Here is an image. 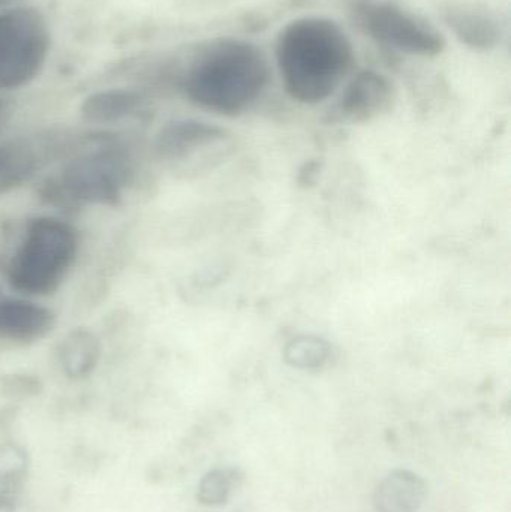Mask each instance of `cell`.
Returning a JSON list of instances; mask_svg holds the SVG:
<instances>
[{
	"label": "cell",
	"mask_w": 511,
	"mask_h": 512,
	"mask_svg": "<svg viewBox=\"0 0 511 512\" xmlns=\"http://www.w3.org/2000/svg\"><path fill=\"white\" fill-rule=\"evenodd\" d=\"M285 92L303 105L327 101L354 66L353 42L336 21L306 15L282 27L275 45Z\"/></svg>",
	"instance_id": "cell-1"
},
{
	"label": "cell",
	"mask_w": 511,
	"mask_h": 512,
	"mask_svg": "<svg viewBox=\"0 0 511 512\" xmlns=\"http://www.w3.org/2000/svg\"><path fill=\"white\" fill-rule=\"evenodd\" d=\"M270 80L266 54L254 42L221 36L204 42L183 72L180 87L195 107L236 117L260 99Z\"/></svg>",
	"instance_id": "cell-2"
},
{
	"label": "cell",
	"mask_w": 511,
	"mask_h": 512,
	"mask_svg": "<svg viewBox=\"0 0 511 512\" xmlns=\"http://www.w3.org/2000/svg\"><path fill=\"white\" fill-rule=\"evenodd\" d=\"M81 234L62 216L30 218L6 264L5 277L14 294L42 298L56 294L77 267Z\"/></svg>",
	"instance_id": "cell-3"
},
{
	"label": "cell",
	"mask_w": 511,
	"mask_h": 512,
	"mask_svg": "<svg viewBox=\"0 0 511 512\" xmlns=\"http://www.w3.org/2000/svg\"><path fill=\"white\" fill-rule=\"evenodd\" d=\"M135 177L137 164L128 146L110 135L96 137L63 159L50 195L63 206H119Z\"/></svg>",
	"instance_id": "cell-4"
},
{
	"label": "cell",
	"mask_w": 511,
	"mask_h": 512,
	"mask_svg": "<svg viewBox=\"0 0 511 512\" xmlns=\"http://www.w3.org/2000/svg\"><path fill=\"white\" fill-rule=\"evenodd\" d=\"M350 14L360 32L398 53L431 59L446 50V38L437 27L395 0H353Z\"/></svg>",
	"instance_id": "cell-5"
},
{
	"label": "cell",
	"mask_w": 511,
	"mask_h": 512,
	"mask_svg": "<svg viewBox=\"0 0 511 512\" xmlns=\"http://www.w3.org/2000/svg\"><path fill=\"white\" fill-rule=\"evenodd\" d=\"M51 36L47 20L33 6L0 11V92L32 83L47 62Z\"/></svg>",
	"instance_id": "cell-6"
},
{
	"label": "cell",
	"mask_w": 511,
	"mask_h": 512,
	"mask_svg": "<svg viewBox=\"0 0 511 512\" xmlns=\"http://www.w3.org/2000/svg\"><path fill=\"white\" fill-rule=\"evenodd\" d=\"M72 144L71 138L54 134L0 140V197L30 185L50 162L63 161Z\"/></svg>",
	"instance_id": "cell-7"
},
{
	"label": "cell",
	"mask_w": 511,
	"mask_h": 512,
	"mask_svg": "<svg viewBox=\"0 0 511 512\" xmlns=\"http://www.w3.org/2000/svg\"><path fill=\"white\" fill-rule=\"evenodd\" d=\"M227 132L212 123L179 119L162 126L153 140L156 159L165 164L186 165L206 162L207 150L218 149L227 141Z\"/></svg>",
	"instance_id": "cell-8"
},
{
	"label": "cell",
	"mask_w": 511,
	"mask_h": 512,
	"mask_svg": "<svg viewBox=\"0 0 511 512\" xmlns=\"http://www.w3.org/2000/svg\"><path fill=\"white\" fill-rule=\"evenodd\" d=\"M57 313L36 298L0 294V343L27 348L54 333Z\"/></svg>",
	"instance_id": "cell-9"
},
{
	"label": "cell",
	"mask_w": 511,
	"mask_h": 512,
	"mask_svg": "<svg viewBox=\"0 0 511 512\" xmlns=\"http://www.w3.org/2000/svg\"><path fill=\"white\" fill-rule=\"evenodd\" d=\"M398 90L387 75L374 69L357 72L342 92L335 113L342 122L368 123L392 110Z\"/></svg>",
	"instance_id": "cell-10"
},
{
	"label": "cell",
	"mask_w": 511,
	"mask_h": 512,
	"mask_svg": "<svg viewBox=\"0 0 511 512\" xmlns=\"http://www.w3.org/2000/svg\"><path fill=\"white\" fill-rule=\"evenodd\" d=\"M441 17L455 38L471 50L491 51L500 44V23L482 6L450 2L441 11Z\"/></svg>",
	"instance_id": "cell-11"
},
{
	"label": "cell",
	"mask_w": 511,
	"mask_h": 512,
	"mask_svg": "<svg viewBox=\"0 0 511 512\" xmlns=\"http://www.w3.org/2000/svg\"><path fill=\"white\" fill-rule=\"evenodd\" d=\"M146 105V98L138 90L104 89L92 93L81 102L80 114L84 122L95 126H110L137 116Z\"/></svg>",
	"instance_id": "cell-12"
},
{
	"label": "cell",
	"mask_w": 511,
	"mask_h": 512,
	"mask_svg": "<svg viewBox=\"0 0 511 512\" xmlns=\"http://www.w3.org/2000/svg\"><path fill=\"white\" fill-rule=\"evenodd\" d=\"M428 487L411 471L398 469L387 475L374 495L377 512H419L425 502Z\"/></svg>",
	"instance_id": "cell-13"
},
{
	"label": "cell",
	"mask_w": 511,
	"mask_h": 512,
	"mask_svg": "<svg viewBox=\"0 0 511 512\" xmlns=\"http://www.w3.org/2000/svg\"><path fill=\"white\" fill-rule=\"evenodd\" d=\"M60 363L71 378L90 375L99 361L101 348L87 331H75L60 345Z\"/></svg>",
	"instance_id": "cell-14"
},
{
	"label": "cell",
	"mask_w": 511,
	"mask_h": 512,
	"mask_svg": "<svg viewBox=\"0 0 511 512\" xmlns=\"http://www.w3.org/2000/svg\"><path fill=\"white\" fill-rule=\"evenodd\" d=\"M332 355V348L326 340L312 334L294 337L285 348V360L290 366L303 370L323 367Z\"/></svg>",
	"instance_id": "cell-15"
},
{
	"label": "cell",
	"mask_w": 511,
	"mask_h": 512,
	"mask_svg": "<svg viewBox=\"0 0 511 512\" xmlns=\"http://www.w3.org/2000/svg\"><path fill=\"white\" fill-rule=\"evenodd\" d=\"M233 480L230 474L221 469L209 472L204 475L203 480L198 486V501L207 507H219V505L227 504L230 498Z\"/></svg>",
	"instance_id": "cell-16"
},
{
	"label": "cell",
	"mask_w": 511,
	"mask_h": 512,
	"mask_svg": "<svg viewBox=\"0 0 511 512\" xmlns=\"http://www.w3.org/2000/svg\"><path fill=\"white\" fill-rule=\"evenodd\" d=\"M27 457L21 448L15 445L0 447V484L3 487L15 486L26 474Z\"/></svg>",
	"instance_id": "cell-17"
},
{
	"label": "cell",
	"mask_w": 511,
	"mask_h": 512,
	"mask_svg": "<svg viewBox=\"0 0 511 512\" xmlns=\"http://www.w3.org/2000/svg\"><path fill=\"white\" fill-rule=\"evenodd\" d=\"M12 2H15V0H0V11L9 8V5H11Z\"/></svg>",
	"instance_id": "cell-18"
},
{
	"label": "cell",
	"mask_w": 511,
	"mask_h": 512,
	"mask_svg": "<svg viewBox=\"0 0 511 512\" xmlns=\"http://www.w3.org/2000/svg\"><path fill=\"white\" fill-rule=\"evenodd\" d=\"M0 294H2V292H0Z\"/></svg>",
	"instance_id": "cell-19"
}]
</instances>
